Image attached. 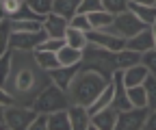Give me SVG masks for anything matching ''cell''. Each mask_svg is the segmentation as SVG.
Returning <instances> with one entry per match:
<instances>
[{
	"instance_id": "1",
	"label": "cell",
	"mask_w": 156,
	"mask_h": 130,
	"mask_svg": "<svg viewBox=\"0 0 156 130\" xmlns=\"http://www.w3.org/2000/svg\"><path fill=\"white\" fill-rule=\"evenodd\" d=\"M111 80H113V78L104 76L102 72L83 67L80 72H78V76L74 78V83L69 85V89H67V93H69V98H72V104L91 106V104L98 100V96L106 89V85H108Z\"/></svg>"
},
{
	"instance_id": "2",
	"label": "cell",
	"mask_w": 156,
	"mask_h": 130,
	"mask_svg": "<svg viewBox=\"0 0 156 130\" xmlns=\"http://www.w3.org/2000/svg\"><path fill=\"white\" fill-rule=\"evenodd\" d=\"M69 106H72L69 93L54 83L39 91L35 102H33V108L37 113H54V111H63V108H69Z\"/></svg>"
},
{
	"instance_id": "3",
	"label": "cell",
	"mask_w": 156,
	"mask_h": 130,
	"mask_svg": "<svg viewBox=\"0 0 156 130\" xmlns=\"http://www.w3.org/2000/svg\"><path fill=\"white\" fill-rule=\"evenodd\" d=\"M147 115H150L147 106H130L126 111H119L115 130H141V128H145Z\"/></svg>"
},
{
	"instance_id": "4",
	"label": "cell",
	"mask_w": 156,
	"mask_h": 130,
	"mask_svg": "<svg viewBox=\"0 0 156 130\" xmlns=\"http://www.w3.org/2000/svg\"><path fill=\"white\" fill-rule=\"evenodd\" d=\"M147 24H143L139 17H136L130 9L124 11V13H117L115 15V22H113V33H117L119 37H124V39H130V37H134L136 33H141Z\"/></svg>"
},
{
	"instance_id": "5",
	"label": "cell",
	"mask_w": 156,
	"mask_h": 130,
	"mask_svg": "<svg viewBox=\"0 0 156 130\" xmlns=\"http://www.w3.org/2000/svg\"><path fill=\"white\" fill-rule=\"evenodd\" d=\"M37 117L35 108H2V126L5 128H13V130H22V128H30L33 119Z\"/></svg>"
},
{
	"instance_id": "6",
	"label": "cell",
	"mask_w": 156,
	"mask_h": 130,
	"mask_svg": "<svg viewBox=\"0 0 156 130\" xmlns=\"http://www.w3.org/2000/svg\"><path fill=\"white\" fill-rule=\"evenodd\" d=\"M48 30H33V33H11L9 35V48L15 50H37L46 39H48Z\"/></svg>"
},
{
	"instance_id": "7",
	"label": "cell",
	"mask_w": 156,
	"mask_h": 130,
	"mask_svg": "<svg viewBox=\"0 0 156 130\" xmlns=\"http://www.w3.org/2000/svg\"><path fill=\"white\" fill-rule=\"evenodd\" d=\"M87 35H89V44L100 46L104 50H111L115 54L126 48V39L119 37L117 33H113V30H89Z\"/></svg>"
},
{
	"instance_id": "8",
	"label": "cell",
	"mask_w": 156,
	"mask_h": 130,
	"mask_svg": "<svg viewBox=\"0 0 156 130\" xmlns=\"http://www.w3.org/2000/svg\"><path fill=\"white\" fill-rule=\"evenodd\" d=\"M117 117L119 111L115 106H106L102 111H98L95 115H91V130H115L117 128Z\"/></svg>"
},
{
	"instance_id": "9",
	"label": "cell",
	"mask_w": 156,
	"mask_h": 130,
	"mask_svg": "<svg viewBox=\"0 0 156 130\" xmlns=\"http://www.w3.org/2000/svg\"><path fill=\"white\" fill-rule=\"evenodd\" d=\"M83 69V63L80 65H61V67H56V69H52V72H48L50 74V80L54 83V85H58L61 89H69V85L74 83V78L78 76V72Z\"/></svg>"
},
{
	"instance_id": "10",
	"label": "cell",
	"mask_w": 156,
	"mask_h": 130,
	"mask_svg": "<svg viewBox=\"0 0 156 130\" xmlns=\"http://www.w3.org/2000/svg\"><path fill=\"white\" fill-rule=\"evenodd\" d=\"M126 48L130 50H136V52H147L152 48H156L154 44V33H152V26H145L141 33H136L134 37H130V39H126Z\"/></svg>"
},
{
	"instance_id": "11",
	"label": "cell",
	"mask_w": 156,
	"mask_h": 130,
	"mask_svg": "<svg viewBox=\"0 0 156 130\" xmlns=\"http://www.w3.org/2000/svg\"><path fill=\"white\" fill-rule=\"evenodd\" d=\"M44 28L48 30L50 37H65V33L69 28V20L52 11V13H48L44 17Z\"/></svg>"
},
{
	"instance_id": "12",
	"label": "cell",
	"mask_w": 156,
	"mask_h": 130,
	"mask_svg": "<svg viewBox=\"0 0 156 130\" xmlns=\"http://www.w3.org/2000/svg\"><path fill=\"white\" fill-rule=\"evenodd\" d=\"M69 119H72V130H85L91 126V113L83 104H72L69 108Z\"/></svg>"
},
{
	"instance_id": "13",
	"label": "cell",
	"mask_w": 156,
	"mask_h": 130,
	"mask_svg": "<svg viewBox=\"0 0 156 130\" xmlns=\"http://www.w3.org/2000/svg\"><path fill=\"white\" fill-rule=\"evenodd\" d=\"M122 74H124L126 87H136V85H143V83L147 80L150 69H147L143 63H136V65H132V67H128V69H122Z\"/></svg>"
},
{
	"instance_id": "14",
	"label": "cell",
	"mask_w": 156,
	"mask_h": 130,
	"mask_svg": "<svg viewBox=\"0 0 156 130\" xmlns=\"http://www.w3.org/2000/svg\"><path fill=\"white\" fill-rule=\"evenodd\" d=\"M128 9L147 26H152L156 22V5H139V2H132V0H130Z\"/></svg>"
},
{
	"instance_id": "15",
	"label": "cell",
	"mask_w": 156,
	"mask_h": 130,
	"mask_svg": "<svg viewBox=\"0 0 156 130\" xmlns=\"http://www.w3.org/2000/svg\"><path fill=\"white\" fill-rule=\"evenodd\" d=\"M35 54V63L41 67L44 72H52V69H56V67H61V61H58V57H56V52H48V50H33Z\"/></svg>"
},
{
	"instance_id": "16",
	"label": "cell",
	"mask_w": 156,
	"mask_h": 130,
	"mask_svg": "<svg viewBox=\"0 0 156 130\" xmlns=\"http://www.w3.org/2000/svg\"><path fill=\"white\" fill-rule=\"evenodd\" d=\"M56 57L61 61V65H80L83 59H85V50H78V48H72V46L65 44L56 52Z\"/></svg>"
},
{
	"instance_id": "17",
	"label": "cell",
	"mask_w": 156,
	"mask_h": 130,
	"mask_svg": "<svg viewBox=\"0 0 156 130\" xmlns=\"http://www.w3.org/2000/svg\"><path fill=\"white\" fill-rule=\"evenodd\" d=\"M89 20H91L93 30H111V28H113V22H115V15H113L111 11L102 9V11L89 13Z\"/></svg>"
},
{
	"instance_id": "18",
	"label": "cell",
	"mask_w": 156,
	"mask_h": 130,
	"mask_svg": "<svg viewBox=\"0 0 156 130\" xmlns=\"http://www.w3.org/2000/svg\"><path fill=\"white\" fill-rule=\"evenodd\" d=\"M141 57L143 54L141 52H136V50H130V48H124L115 54V61H117V69H128L136 63H141Z\"/></svg>"
},
{
	"instance_id": "19",
	"label": "cell",
	"mask_w": 156,
	"mask_h": 130,
	"mask_svg": "<svg viewBox=\"0 0 156 130\" xmlns=\"http://www.w3.org/2000/svg\"><path fill=\"white\" fill-rule=\"evenodd\" d=\"M65 41H67V46H72V48L85 50V48L89 46V35H87L85 30H80V28H76V26L69 24V28H67V33H65Z\"/></svg>"
},
{
	"instance_id": "20",
	"label": "cell",
	"mask_w": 156,
	"mask_h": 130,
	"mask_svg": "<svg viewBox=\"0 0 156 130\" xmlns=\"http://www.w3.org/2000/svg\"><path fill=\"white\" fill-rule=\"evenodd\" d=\"M48 130H72V119H69V111H54L50 113V121H48Z\"/></svg>"
},
{
	"instance_id": "21",
	"label": "cell",
	"mask_w": 156,
	"mask_h": 130,
	"mask_svg": "<svg viewBox=\"0 0 156 130\" xmlns=\"http://www.w3.org/2000/svg\"><path fill=\"white\" fill-rule=\"evenodd\" d=\"M83 0H54V13L67 17V20H72V17L78 13V7H80Z\"/></svg>"
},
{
	"instance_id": "22",
	"label": "cell",
	"mask_w": 156,
	"mask_h": 130,
	"mask_svg": "<svg viewBox=\"0 0 156 130\" xmlns=\"http://www.w3.org/2000/svg\"><path fill=\"white\" fill-rule=\"evenodd\" d=\"M41 28H44L41 20H11V33H33V30H41Z\"/></svg>"
},
{
	"instance_id": "23",
	"label": "cell",
	"mask_w": 156,
	"mask_h": 130,
	"mask_svg": "<svg viewBox=\"0 0 156 130\" xmlns=\"http://www.w3.org/2000/svg\"><path fill=\"white\" fill-rule=\"evenodd\" d=\"M128 98H130L132 106H147V89H145V85L128 87Z\"/></svg>"
},
{
	"instance_id": "24",
	"label": "cell",
	"mask_w": 156,
	"mask_h": 130,
	"mask_svg": "<svg viewBox=\"0 0 156 130\" xmlns=\"http://www.w3.org/2000/svg\"><path fill=\"white\" fill-rule=\"evenodd\" d=\"M26 5H28L30 11L37 13L39 17H46L48 13L54 11V0H26Z\"/></svg>"
},
{
	"instance_id": "25",
	"label": "cell",
	"mask_w": 156,
	"mask_h": 130,
	"mask_svg": "<svg viewBox=\"0 0 156 130\" xmlns=\"http://www.w3.org/2000/svg\"><path fill=\"white\" fill-rule=\"evenodd\" d=\"M145 89H147V108L150 111H156V76L154 74H150L147 80L143 83Z\"/></svg>"
},
{
	"instance_id": "26",
	"label": "cell",
	"mask_w": 156,
	"mask_h": 130,
	"mask_svg": "<svg viewBox=\"0 0 156 130\" xmlns=\"http://www.w3.org/2000/svg\"><path fill=\"white\" fill-rule=\"evenodd\" d=\"M102 5H104V9H106V11H111L113 15H117V13L128 11L130 0H102Z\"/></svg>"
},
{
	"instance_id": "27",
	"label": "cell",
	"mask_w": 156,
	"mask_h": 130,
	"mask_svg": "<svg viewBox=\"0 0 156 130\" xmlns=\"http://www.w3.org/2000/svg\"><path fill=\"white\" fill-rule=\"evenodd\" d=\"M67 41H65V37H48V39L39 46L37 50H48V52H58L63 46H65Z\"/></svg>"
},
{
	"instance_id": "28",
	"label": "cell",
	"mask_w": 156,
	"mask_h": 130,
	"mask_svg": "<svg viewBox=\"0 0 156 130\" xmlns=\"http://www.w3.org/2000/svg\"><path fill=\"white\" fill-rule=\"evenodd\" d=\"M69 24H72V26H76V28H80V30H85V33L93 30L91 20H89V15H87V13H76L72 20H69Z\"/></svg>"
},
{
	"instance_id": "29",
	"label": "cell",
	"mask_w": 156,
	"mask_h": 130,
	"mask_svg": "<svg viewBox=\"0 0 156 130\" xmlns=\"http://www.w3.org/2000/svg\"><path fill=\"white\" fill-rule=\"evenodd\" d=\"M0 5H2V13H5V17H13L20 9H22L24 0H0Z\"/></svg>"
},
{
	"instance_id": "30",
	"label": "cell",
	"mask_w": 156,
	"mask_h": 130,
	"mask_svg": "<svg viewBox=\"0 0 156 130\" xmlns=\"http://www.w3.org/2000/svg\"><path fill=\"white\" fill-rule=\"evenodd\" d=\"M104 5H102V0H83L80 7H78V13H95V11H102Z\"/></svg>"
},
{
	"instance_id": "31",
	"label": "cell",
	"mask_w": 156,
	"mask_h": 130,
	"mask_svg": "<svg viewBox=\"0 0 156 130\" xmlns=\"http://www.w3.org/2000/svg\"><path fill=\"white\" fill-rule=\"evenodd\" d=\"M141 63H143V65L150 69V74H154V76H156V48H152V50L143 52Z\"/></svg>"
},
{
	"instance_id": "32",
	"label": "cell",
	"mask_w": 156,
	"mask_h": 130,
	"mask_svg": "<svg viewBox=\"0 0 156 130\" xmlns=\"http://www.w3.org/2000/svg\"><path fill=\"white\" fill-rule=\"evenodd\" d=\"M48 121H50V113H37L28 130H48Z\"/></svg>"
},
{
	"instance_id": "33",
	"label": "cell",
	"mask_w": 156,
	"mask_h": 130,
	"mask_svg": "<svg viewBox=\"0 0 156 130\" xmlns=\"http://www.w3.org/2000/svg\"><path fill=\"white\" fill-rule=\"evenodd\" d=\"M143 130H156V111H150L147 115V121H145V128Z\"/></svg>"
},
{
	"instance_id": "34",
	"label": "cell",
	"mask_w": 156,
	"mask_h": 130,
	"mask_svg": "<svg viewBox=\"0 0 156 130\" xmlns=\"http://www.w3.org/2000/svg\"><path fill=\"white\" fill-rule=\"evenodd\" d=\"M132 2H139V5H156V0H132Z\"/></svg>"
},
{
	"instance_id": "35",
	"label": "cell",
	"mask_w": 156,
	"mask_h": 130,
	"mask_svg": "<svg viewBox=\"0 0 156 130\" xmlns=\"http://www.w3.org/2000/svg\"><path fill=\"white\" fill-rule=\"evenodd\" d=\"M152 33H154V44H156V22L152 24Z\"/></svg>"
}]
</instances>
